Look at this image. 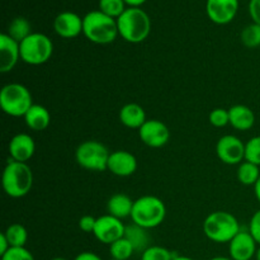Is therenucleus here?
Masks as SVG:
<instances>
[{"label": "nucleus", "mask_w": 260, "mask_h": 260, "mask_svg": "<svg viewBox=\"0 0 260 260\" xmlns=\"http://www.w3.org/2000/svg\"><path fill=\"white\" fill-rule=\"evenodd\" d=\"M74 260H102V258L96 255L95 253H91V251H83L79 255H76Z\"/></svg>", "instance_id": "c9c22d12"}, {"label": "nucleus", "mask_w": 260, "mask_h": 260, "mask_svg": "<svg viewBox=\"0 0 260 260\" xmlns=\"http://www.w3.org/2000/svg\"><path fill=\"white\" fill-rule=\"evenodd\" d=\"M23 118H24L28 128L37 132L45 131L51 123L50 112L46 107L41 106V104H33Z\"/></svg>", "instance_id": "aec40b11"}, {"label": "nucleus", "mask_w": 260, "mask_h": 260, "mask_svg": "<svg viewBox=\"0 0 260 260\" xmlns=\"http://www.w3.org/2000/svg\"><path fill=\"white\" fill-rule=\"evenodd\" d=\"M107 170L117 177H131L137 170L136 156L126 150H117V151L111 152Z\"/></svg>", "instance_id": "2eb2a0df"}, {"label": "nucleus", "mask_w": 260, "mask_h": 260, "mask_svg": "<svg viewBox=\"0 0 260 260\" xmlns=\"http://www.w3.org/2000/svg\"><path fill=\"white\" fill-rule=\"evenodd\" d=\"M243 45L248 48H256L260 46V25L251 23L246 25L240 35Z\"/></svg>", "instance_id": "bb28decb"}, {"label": "nucleus", "mask_w": 260, "mask_h": 260, "mask_svg": "<svg viewBox=\"0 0 260 260\" xmlns=\"http://www.w3.org/2000/svg\"><path fill=\"white\" fill-rule=\"evenodd\" d=\"M139 136L146 146L159 149L168 144L170 139V131L167 124L159 119H147L139 129Z\"/></svg>", "instance_id": "9b49d317"}, {"label": "nucleus", "mask_w": 260, "mask_h": 260, "mask_svg": "<svg viewBox=\"0 0 260 260\" xmlns=\"http://www.w3.org/2000/svg\"><path fill=\"white\" fill-rule=\"evenodd\" d=\"M248 231L251 234V236L256 241V244L260 245V210L256 211L253 215V217L250 218Z\"/></svg>", "instance_id": "473e14b6"}, {"label": "nucleus", "mask_w": 260, "mask_h": 260, "mask_svg": "<svg viewBox=\"0 0 260 260\" xmlns=\"http://www.w3.org/2000/svg\"><path fill=\"white\" fill-rule=\"evenodd\" d=\"M32 30H30V23L29 20L25 19L23 17L14 18V19L10 22L9 27H8L7 35L9 37H12L13 40H15L17 42H22L29 35H32Z\"/></svg>", "instance_id": "393cba45"}, {"label": "nucleus", "mask_w": 260, "mask_h": 260, "mask_svg": "<svg viewBox=\"0 0 260 260\" xmlns=\"http://www.w3.org/2000/svg\"><path fill=\"white\" fill-rule=\"evenodd\" d=\"M126 9L124 0H99V10L114 19H117Z\"/></svg>", "instance_id": "cd10ccee"}, {"label": "nucleus", "mask_w": 260, "mask_h": 260, "mask_svg": "<svg viewBox=\"0 0 260 260\" xmlns=\"http://www.w3.org/2000/svg\"><path fill=\"white\" fill-rule=\"evenodd\" d=\"M124 231H126V226L123 225L122 220L111 215H104L96 218L93 235L101 243L111 245L114 241L123 238Z\"/></svg>", "instance_id": "9d476101"}, {"label": "nucleus", "mask_w": 260, "mask_h": 260, "mask_svg": "<svg viewBox=\"0 0 260 260\" xmlns=\"http://www.w3.org/2000/svg\"><path fill=\"white\" fill-rule=\"evenodd\" d=\"M134 253V246H132V244L124 236L109 245V254H111L112 259L128 260Z\"/></svg>", "instance_id": "a878e982"}, {"label": "nucleus", "mask_w": 260, "mask_h": 260, "mask_svg": "<svg viewBox=\"0 0 260 260\" xmlns=\"http://www.w3.org/2000/svg\"><path fill=\"white\" fill-rule=\"evenodd\" d=\"M230 124L238 131H248L255 123V114L249 107L236 104L229 109Z\"/></svg>", "instance_id": "6ab92c4d"}, {"label": "nucleus", "mask_w": 260, "mask_h": 260, "mask_svg": "<svg viewBox=\"0 0 260 260\" xmlns=\"http://www.w3.org/2000/svg\"><path fill=\"white\" fill-rule=\"evenodd\" d=\"M211 260H233L230 258V256H215V258H212Z\"/></svg>", "instance_id": "a19ab883"}, {"label": "nucleus", "mask_w": 260, "mask_h": 260, "mask_svg": "<svg viewBox=\"0 0 260 260\" xmlns=\"http://www.w3.org/2000/svg\"><path fill=\"white\" fill-rule=\"evenodd\" d=\"M117 25L119 36L128 43L144 42L151 32V20L141 8H127L117 18Z\"/></svg>", "instance_id": "f257e3e1"}, {"label": "nucleus", "mask_w": 260, "mask_h": 260, "mask_svg": "<svg viewBox=\"0 0 260 260\" xmlns=\"http://www.w3.org/2000/svg\"><path fill=\"white\" fill-rule=\"evenodd\" d=\"M167 216L165 203L155 196H142L134 202L132 222L150 230L161 225Z\"/></svg>", "instance_id": "39448f33"}, {"label": "nucleus", "mask_w": 260, "mask_h": 260, "mask_svg": "<svg viewBox=\"0 0 260 260\" xmlns=\"http://www.w3.org/2000/svg\"><path fill=\"white\" fill-rule=\"evenodd\" d=\"M109 260H117V259H109Z\"/></svg>", "instance_id": "c03bdc74"}, {"label": "nucleus", "mask_w": 260, "mask_h": 260, "mask_svg": "<svg viewBox=\"0 0 260 260\" xmlns=\"http://www.w3.org/2000/svg\"><path fill=\"white\" fill-rule=\"evenodd\" d=\"M208 121L213 127H225L230 124V116H229V109L223 108H215L211 111L210 116H208Z\"/></svg>", "instance_id": "7c9ffc66"}, {"label": "nucleus", "mask_w": 260, "mask_h": 260, "mask_svg": "<svg viewBox=\"0 0 260 260\" xmlns=\"http://www.w3.org/2000/svg\"><path fill=\"white\" fill-rule=\"evenodd\" d=\"M239 10V0H207L206 12L216 24H229L233 22Z\"/></svg>", "instance_id": "f8f14e48"}, {"label": "nucleus", "mask_w": 260, "mask_h": 260, "mask_svg": "<svg viewBox=\"0 0 260 260\" xmlns=\"http://www.w3.org/2000/svg\"><path fill=\"white\" fill-rule=\"evenodd\" d=\"M249 14L253 23L260 25V0H250L249 2Z\"/></svg>", "instance_id": "f704fd0d"}, {"label": "nucleus", "mask_w": 260, "mask_h": 260, "mask_svg": "<svg viewBox=\"0 0 260 260\" xmlns=\"http://www.w3.org/2000/svg\"><path fill=\"white\" fill-rule=\"evenodd\" d=\"M260 178L259 165L244 160L238 168V180L243 185H255Z\"/></svg>", "instance_id": "5701e85b"}, {"label": "nucleus", "mask_w": 260, "mask_h": 260, "mask_svg": "<svg viewBox=\"0 0 260 260\" xmlns=\"http://www.w3.org/2000/svg\"><path fill=\"white\" fill-rule=\"evenodd\" d=\"M245 160L260 167V136L251 137L245 144Z\"/></svg>", "instance_id": "c756f323"}, {"label": "nucleus", "mask_w": 260, "mask_h": 260, "mask_svg": "<svg viewBox=\"0 0 260 260\" xmlns=\"http://www.w3.org/2000/svg\"><path fill=\"white\" fill-rule=\"evenodd\" d=\"M124 238L132 244L135 251H145L150 246L147 230L146 229L141 228V226L136 225V223L126 226Z\"/></svg>", "instance_id": "4be33fe9"}, {"label": "nucleus", "mask_w": 260, "mask_h": 260, "mask_svg": "<svg viewBox=\"0 0 260 260\" xmlns=\"http://www.w3.org/2000/svg\"><path fill=\"white\" fill-rule=\"evenodd\" d=\"M51 260H68V259H65V258H53V259H51Z\"/></svg>", "instance_id": "37998d69"}, {"label": "nucleus", "mask_w": 260, "mask_h": 260, "mask_svg": "<svg viewBox=\"0 0 260 260\" xmlns=\"http://www.w3.org/2000/svg\"><path fill=\"white\" fill-rule=\"evenodd\" d=\"M134 202L131 198L124 193H116L109 198L108 203H107V210H108V215L113 216V217L126 218L131 217L132 208H134Z\"/></svg>", "instance_id": "412c9836"}, {"label": "nucleus", "mask_w": 260, "mask_h": 260, "mask_svg": "<svg viewBox=\"0 0 260 260\" xmlns=\"http://www.w3.org/2000/svg\"><path fill=\"white\" fill-rule=\"evenodd\" d=\"M2 260H35L28 249L24 248H10L9 250L2 255Z\"/></svg>", "instance_id": "2f4dec72"}, {"label": "nucleus", "mask_w": 260, "mask_h": 260, "mask_svg": "<svg viewBox=\"0 0 260 260\" xmlns=\"http://www.w3.org/2000/svg\"><path fill=\"white\" fill-rule=\"evenodd\" d=\"M119 121L127 128L140 129L147 121L145 109L137 103H127L119 111Z\"/></svg>", "instance_id": "a211bd4d"}, {"label": "nucleus", "mask_w": 260, "mask_h": 260, "mask_svg": "<svg viewBox=\"0 0 260 260\" xmlns=\"http://www.w3.org/2000/svg\"><path fill=\"white\" fill-rule=\"evenodd\" d=\"M3 189L12 198H22L33 187V173L27 162L9 159L2 177Z\"/></svg>", "instance_id": "7ed1b4c3"}, {"label": "nucleus", "mask_w": 260, "mask_h": 260, "mask_svg": "<svg viewBox=\"0 0 260 260\" xmlns=\"http://www.w3.org/2000/svg\"><path fill=\"white\" fill-rule=\"evenodd\" d=\"M36 152L35 140L28 134H17L9 142L10 159L19 162H27Z\"/></svg>", "instance_id": "f3484780"}, {"label": "nucleus", "mask_w": 260, "mask_h": 260, "mask_svg": "<svg viewBox=\"0 0 260 260\" xmlns=\"http://www.w3.org/2000/svg\"><path fill=\"white\" fill-rule=\"evenodd\" d=\"M258 250V244L249 231L241 230L229 243V254L233 260H251Z\"/></svg>", "instance_id": "ddd939ff"}, {"label": "nucleus", "mask_w": 260, "mask_h": 260, "mask_svg": "<svg viewBox=\"0 0 260 260\" xmlns=\"http://www.w3.org/2000/svg\"><path fill=\"white\" fill-rule=\"evenodd\" d=\"M111 152L106 145L95 140L84 141L75 151V160L81 168L90 172H104L108 169Z\"/></svg>", "instance_id": "6e6552de"}, {"label": "nucleus", "mask_w": 260, "mask_h": 260, "mask_svg": "<svg viewBox=\"0 0 260 260\" xmlns=\"http://www.w3.org/2000/svg\"><path fill=\"white\" fill-rule=\"evenodd\" d=\"M254 193H255L256 200H258V202L260 203V178L258 182H256V184L254 185Z\"/></svg>", "instance_id": "58836bf2"}, {"label": "nucleus", "mask_w": 260, "mask_h": 260, "mask_svg": "<svg viewBox=\"0 0 260 260\" xmlns=\"http://www.w3.org/2000/svg\"><path fill=\"white\" fill-rule=\"evenodd\" d=\"M20 60V45L7 35H0V71L10 73Z\"/></svg>", "instance_id": "dca6fc26"}, {"label": "nucleus", "mask_w": 260, "mask_h": 260, "mask_svg": "<svg viewBox=\"0 0 260 260\" xmlns=\"http://www.w3.org/2000/svg\"><path fill=\"white\" fill-rule=\"evenodd\" d=\"M240 231L238 218L226 211H215L203 221V233L213 243H230Z\"/></svg>", "instance_id": "20e7f679"}, {"label": "nucleus", "mask_w": 260, "mask_h": 260, "mask_svg": "<svg viewBox=\"0 0 260 260\" xmlns=\"http://www.w3.org/2000/svg\"><path fill=\"white\" fill-rule=\"evenodd\" d=\"M126 5H128L129 8H140L142 4L146 3V0H124Z\"/></svg>", "instance_id": "4c0bfd02"}, {"label": "nucleus", "mask_w": 260, "mask_h": 260, "mask_svg": "<svg viewBox=\"0 0 260 260\" xmlns=\"http://www.w3.org/2000/svg\"><path fill=\"white\" fill-rule=\"evenodd\" d=\"M83 35L95 45H109L119 36L117 19L99 9L91 10L83 18Z\"/></svg>", "instance_id": "f03ea898"}, {"label": "nucleus", "mask_w": 260, "mask_h": 260, "mask_svg": "<svg viewBox=\"0 0 260 260\" xmlns=\"http://www.w3.org/2000/svg\"><path fill=\"white\" fill-rule=\"evenodd\" d=\"M20 45V60L32 66L43 65L53 53V43L43 33H32Z\"/></svg>", "instance_id": "0eeeda50"}, {"label": "nucleus", "mask_w": 260, "mask_h": 260, "mask_svg": "<svg viewBox=\"0 0 260 260\" xmlns=\"http://www.w3.org/2000/svg\"><path fill=\"white\" fill-rule=\"evenodd\" d=\"M53 29L61 38H76L83 33V18L74 12H62L53 20Z\"/></svg>", "instance_id": "4468645a"}, {"label": "nucleus", "mask_w": 260, "mask_h": 260, "mask_svg": "<svg viewBox=\"0 0 260 260\" xmlns=\"http://www.w3.org/2000/svg\"><path fill=\"white\" fill-rule=\"evenodd\" d=\"M9 249H10L9 241H8V239L5 238L4 233H2L0 234V255H3V254L7 253Z\"/></svg>", "instance_id": "e433bc0d"}, {"label": "nucleus", "mask_w": 260, "mask_h": 260, "mask_svg": "<svg viewBox=\"0 0 260 260\" xmlns=\"http://www.w3.org/2000/svg\"><path fill=\"white\" fill-rule=\"evenodd\" d=\"M95 223H96V218L93 217L90 215H85L79 220V229L84 233L88 234H93L94 229H95Z\"/></svg>", "instance_id": "72a5a7b5"}, {"label": "nucleus", "mask_w": 260, "mask_h": 260, "mask_svg": "<svg viewBox=\"0 0 260 260\" xmlns=\"http://www.w3.org/2000/svg\"><path fill=\"white\" fill-rule=\"evenodd\" d=\"M216 152L223 164L240 165L245 160V144L234 135H226L217 141Z\"/></svg>", "instance_id": "1a4fd4ad"}, {"label": "nucleus", "mask_w": 260, "mask_h": 260, "mask_svg": "<svg viewBox=\"0 0 260 260\" xmlns=\"http://www.w3.org/2000/svg\"><path fill=\"white\" fill-rule=\"evenodd\" d=\"M173 260H194L192 258H189V256H183V255H174V258Z\"/></svg>", "instance_id": "ea45409f"}, {"label": "nucleus", "mask_w": 260, "mask_h": 260, "mask_svg": "<svg viewBox=\"0 0 260 260\" xmlns=\"http://www.w3.org/2000/svg\"><path fill=\"white\" fill-rule=\"evenodd\" d=\"M32 106V94L23 84L9 83L0 90V107L8 116L24 117Z\"/></svg>", "instance_id": "423d86ee"}, {"label": "nucleus", "mask_w": 260, "mask_h": 260, "mask_svg": "<svg viewBox=\"0 0 260 260\" xmlns=\"http://www.w3.org/2000/svg\"><path fill=\"white\" fill-rule=\"evenodd\" d=\"M174 255L167 248L159 245L149 246L145 251H142L141 260H173Z\"/></svg>", "instance_id": "c85d7f7f"}, {"label": "nucleus", "mask_w": 260, "mask_h": 260, "mask_svg": "<svg viewBox=\"0 0 260 260\" xmlns=\"http://www.w3.org/2000/svg\"><path fill=\"white\" fill-rule=\"evenodd\" d=\"M5 238L9 241L10 248H24L28 241V231L20 223H12L4 231Z\"/></svg>", "instance_id": "b1692460"}, {"label": "nucleus", "mask_w": 260, "mask_h": 260, "mask_svg": "<svg viewBox=\"0 0 260 260\" xmlns=\"http://www.w3.org/2000/svg\"><path fill=\"white\" fill-rule=\"evenodd\" d=\"M255 259H256V260H260V245L258 246V250H256V254H255Z\"/></svg>", "instance_id": "79ce46f5"}]
</instances>
